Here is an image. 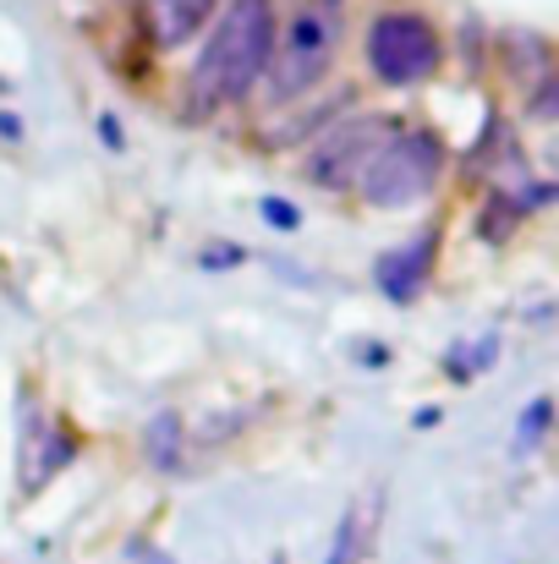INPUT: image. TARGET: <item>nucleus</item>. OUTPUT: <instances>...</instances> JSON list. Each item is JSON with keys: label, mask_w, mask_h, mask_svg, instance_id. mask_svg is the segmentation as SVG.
<instances>
[{"label": "nucleus", "mask_w": 559, "mask_h": 564, "mask_svg": "<svg viewBox=\"0 0 559 564\" xmlns=\"http://www.w3.org/2000/svg\"><path fill=\"white\" fill-rule=\"evenodd\" d=\"M280 39V11L275 0H225L219 17L208 22V39L186 72L182 88V121H208L219 110L252 105Z\"/></svg>", "instance_id": "nucleus-1"}, {"label": "nucleus", "mask_w": 559, "mask_h": 564, "mask_svg": "<svg viewBox=\"0 0 559 564\" xmlns=\"http://www.w3.org/2000/svg\"><path fill=\"white\" fill-rule=\"evenodd\" d=\"M352 33V6L346 0H297L291 17H280V39H275V61L252 94V105L286 110L302 105L308 94H319L341 61V44Z\"/></svg>", "instance_id": "nucleus-2"}, {"label": "nucleus", "mask_w": 559, "mask_h": 564, "mask_svg": "<svg viewBox=\"0 0 559 564\" xmlns=\"http://www.w3.org/2000/svg\"><path fill=\"white\" fill-rule=\"evenodd\" d=\"M363 66L378 88H422L444 66V33L417 6H389L363 28Z\"/></svg>", "instance_id": "nucleus-3"}, {"label": "nucleus", "mask_w": 559, "mask_h": 564, "mask_svg": "<svg viewBox=\"0 0 559 564\" xmlns=\"http://www.w3.org/2000/svg\"><path fill=\"white\" fill-rule=\"evenodd\" d=\"M444 171H450V143L433 127H400L373 154V165L357 182V197L368 208H406V203H422L439 187Z\"/></svg>", "instance_id": "nucleus-4"}, {"label": "nucleus", "mask_w": 559, "mask_h": 564, "mask_svg": "<svg viewBox=\"0 0 559 564\" xmlns=\"http://www.w3.org/2000/svg\"><path fill=\"white\" fill-rule=\"evenodd\" d=\"M406 121L389 116V110H357V116H341L330 132H319L308 149H302V182L319 192H357L363 171L373 165V154L400 132Z\"/></svg>", "instance_id": "nucleus-5"}, {"label": "nucleus", "mask_w": 559, "mask_h": 564, "mask_svg": "<svg viewBox=\"0 0 559 564\" xmlns=\"http://www.w3.org/2000/svg\"><path fill=\"white\" fill-rule=\"evenodd\" d=\"M439 247H444V225H428V230H417L411 241L378 252V258H373V285H378V296H384V302H417V291L433 280Z\"/></svg>", "instance_id": "nucleus-6"}, {"label": "nucleus", "mask_w": 559, "mask_h": 564, "mask_svg": "<svg viewBox=\"0 0 559 564\" xmlns=\"http://www.w3.org/2000/svg\"><path fill=\"white\" fill-rule=\"evenodd\" d=\"M357 110V88H335L330 99H313V105H286V110H269L264 127H258V149H308L319 132H330L341 116Z\"/></svg>", "instance_id": "nucleus-7"}, {"label": "nucleus", "mask_w": 559, "mask_h": 564, "mask_svg": "<svg viewBox=\"0 0 559 564\" xmlns=\"http://www.w3.org/2000/svg\"><path fill=\"white\" fill-rule=\"evenodd\" d=\"M72 455H77V438L61 422L28 416V427H22V494H39Z\"/></svg>", "instance_id": "nucleus-8"}, {"label": "nucleus", "mask_w": 559, "mask_h": 564, "mask_svg": "<svg viewBox=\"0 0 559 564\" xmlns=\"http://www.w3.org/2000/svg\"><path fill=\"white\" fill-rule=\"evenodd\" d=\"M219 6L225 0H149V39L160 50H182L197 33H208Z\"/></svg>", "instance_id": "nucleus-9"}, {"label": "nucleus", "mask_w": 559, "mask_h": 564, "mask_svg": "<svg viewBox=\"0 0 559 564\" xmlns=\"http://www.w3.org/2000/svg\"><path fill=\"white\" fill-rule=\"evenodd\" d=\"M494 55H499V72L516 83V88H533L549 66H555V44L538 33V28H505L494 39Z\"/></svg>", "instance_id": "nucleus-10"}, {"label": "nucleus", "mask_w": 559, "mask_h": 564, "mask_svg": "<svg viewBox=\"0 0 559 564\" xmlns=\"http://www.w3.org/2000/svg\"><path fill=\"white\" fill-rule=\"evenodd\" d=\"M143 455L160 477H176L186 466V422L176 411H160V416L143 422Z\"/></svg>", "instance_id": "nucleus-11"}, {"label": "nucleus", "mask_w": 559, "mask_h": 564, "mask_svg": "<svg viewBox=\"0 0 559 564\" xmlns=\"http://www.w3.org/2000/svg\"><path fill=\"white\" fill-rule=\"evenodd\" d=\"M516 219H522V208L510 203V192H488V197H483V208H477V241L505 247V241H510V230H516Z\"/></svg>", "instance_id": "nucleus-12"}, {"label": "nucleus", "mask_w": 559, "mask_h": 564, "mask_svg": "<svg viewBox=\"0 0 559 564\" xmlns=\"http://www.w3.org/2000/svg\"><path fill=\"white\" fill-rule=\"evenodd\" d=\"M363 543H368V521L357 505H346V516L335 521V543H330V560L324 564H357L363 560Z\"/></svg>", "instance_id": "nucleus-13"}, {"label": "nucleus", "mask_w": 559, "mask_h": 564, "mask_svg": "<svg viewBox=\"0 0 559 564\" xmlns=\"http://www.w3.org/2000/svg\"><path fill=\"white\" fill-rule=\"evenodd\" d=\"M527 121L538 127H559V61L527 88Z\"/></svg>", "instance_id": "nucleus-14"}, {"label": "nucleus", "mask_w": 559, "mask_h": 564, "mask_svg": "<svg viewBox=\"0 0 559 564\" xmlns=\"http://www.w3.org/2000/svg\"><path fill=\"white\" fill-rule=\"evenodd\" d=\"M549 427H555V400H549V394H538V400L516 416V449H522V455H527V449H538V438H544Z\"/></svg>", "instance_id": "nucleus-15"}, {"label": "nucleus", "mask_w": 559, "mask_h": 564, "mask_svg": "<svg viewBox=\"0 0 559 564\" xmlns=\"http://www.w3.org/2000/svg\"><path fill=\"white\" fill-rule=\"evenodd\" d=\"M258 219H264L269 230H280V236H297L308 214H302L291 197H258Z\"/></svg>", "instance_id": "nucleus-16"}, {"label": "nucleus", "mask_w": 559, "mask_h": 564, "mask_svg": "<svg viewBox=\"0 0 559 564\" xmlns=\"http://www.w3.org/2000/svg\"><path fill=\"white\" fill-rule=\"evenodd\" d=\"M197 263L203 269H236V263H247V247L241 241H208V252H197Z\"/></svg>", "instance_id": "nucleus-17"}, {"label": "nucleus", "mask_w": 559, "mask_h": 564, "mask_svg": "<svg viewBox=\"0 0 559 564\" xmlns=\"http://www.w3.org/2000/svg\"><path fill=\"white\" fill-rule=\"evenodd\" d=\"M99 138H105V149H116V154H121V149H127V132H121V121H116V116H110V110H105V116H99Z\"/></svg>", "instance_id": "nucleus-18"}, {"label": "nucleus", "mask_w": 559, "mask_h": 564, "mask_svg": "<svg viewBox=\"0 0 559 564\" xmlns=\"http://www.w3.org/2000/svg\"><path fill=\"white\" fill-rule=\"evenodd\" d=\"M439 422H444V411H439V405H422V411L411 416V427H417V433H428V427H439Z\"/></svg>", "instance_id": "nucleus-19"}, {"label": "nucleus", "mask_w": 559, "mask_h": 564, "mask_svg": "<svg viewBox=\"0 0 559 564\" xmlns=\"http://www.w3.org/2000/svg\"><path fill=\"white\" fill-rule=\"evenodd\" d=\"M0 138H6V143H17V138H22V121H17V110H0Z\"/></svg>", "instance_id": "nucleus-20"}, {"label": "nucleus", "mask_w": 559, "mask_h": 564, "mask_svg": "<svg viewBox=\"0 0 559 564\" xmlns=\"http://www.w3.org/2000/svg\"><path fill=\"white\" fill-rule=\"evenodd\" d=\"M132 554H138V560H143V564H165V560H160V554H154V549H149V543H132Z\"/></svg>", "instance_id": "nucleus-21"}]
</instances>
